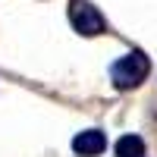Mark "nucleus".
Masks as SVG:
<instances>
[{
	"instance_id": "obj_1",
	"label": "nucleus",
	"mask_w": 157,
	"mask_h": 157,
	"mask_svg": "<svg viewBox=\"0 0 157 157\" xmlns=\"http://www.w3.org/2000/svg\"><path fill=\"white\" fill-rule=\"evenodd\" d=\"M148 72H151V60H148L145 50H129L126 57H120L110 66V78H113V85L120 88V91L138 88L148 78Z\"/></svg>"
},
{
	"instance_id": "obj_2",
	"label": "nucleus",
	"mask_w": 157,
	"mask_h": 157,
	"mask_svg": "<svg viewBox=\"0 0 157 157\" xmlns=\"http://www.w3.org/2000/svg\"><path fill=\"white\" fill-rule=\"evenodd\" d=\"M69 25L82 35V38H94V35H104L107 22L104 16L88 3V0H69Z\"/></svg>"
},
{
	"instance_id": "obj_3",
	"label": "nucleus",
	"mask_w": 157,
	"mask_h": 157,
	"mask_svg": "<svg viewBox=\"0 0 157 157\" xmlns=\"http://www.w3.org/2000/svg\"><path fill=\"white\" fill-rule=\"evenodd\" d=\"M104 148H107V138H104L101 129H85L72 138V151L78 157H98Z\"/></svg>"
},
{
	"instance_id": "obj_4",
	"label": "nucleus",
	"mask_w": 157,
	"mask_h": 157,
	"mask_svg": "<svg viewBox=\"0 0 157 157\" xmlns=\"http://www.w3.org/2000/svg\"><path fill=\"white\" fill-rule=\"evenodd\" d=\"M116 157H145V141L138 135H123L116 141Z\"/></svg>"
}]
</instances>
